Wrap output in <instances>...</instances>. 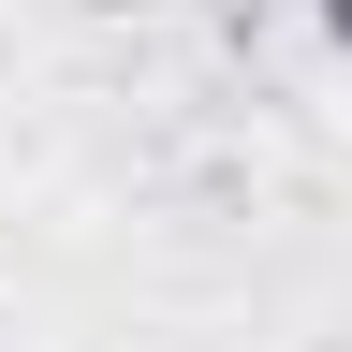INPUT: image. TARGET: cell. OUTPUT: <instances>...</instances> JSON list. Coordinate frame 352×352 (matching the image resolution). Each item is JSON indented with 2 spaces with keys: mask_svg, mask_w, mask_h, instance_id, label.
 I'll use <instances>...</instances> for the list:
<instances>
[{
  "mask_svg": "<svg viewBox=\"0 0 352 352\" xmlns=\"http://www.w3.org/2000/svg\"><path fill=\"white\" fill-rule=\"evenodd\" d=\"M308 15H323V44H352V0H308Z\"/></svg>",
  "mask_w": 352,
  "mask_h": 352,
  "instance_id": "6da1fadb",
  "label": "cell"
}]
</instances>
